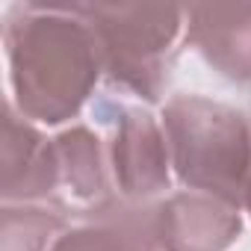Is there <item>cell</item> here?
<instances>
[{
    "label": "cell",
    "mask_w": 251,
    "mask_h": 251,
    "mask_svg": "<svg viewBox=\"0 0 251 251\" xmlns=\"http://www.w3.org/2000/svg\"><path fill=\"white\" fill-rule=\"evenodd\" d=\"M12 103L27 121H71L95 92L103 62L80 3H18L3 18Z\"/></svg>",
    "instance_id": "1"
},
{
    "label": "cell",
    "mask_w": 251,
    "mask_h": 251,
    "mask_svg": "<svg viewBox=\"0 0 251 251\" xmlns=\"http://www.w3.org/2000/svg\"><path fill=\"white\" fill-rule=\"evenodd\" d=\"M172 172L192 189L242 210L251 172V112L204 95H175L163 106Z\"/></svg>",
    "instance_id": "2"
},
{
    "label": "cell",
    "mask_w": 251,
    "mask_h": 251,
    "mask_svg": "<svg viewBox=\"0 0 251 251\" xmlns=\"http://www.w3.org/2000/svg\"><path fill=\"white\" fill-rule=\"evenodd\" d=\"M80 12L98 39L109 83L148 103L160 100L177 56V39L186 33V6L80 3Z\"/></svg>",
    "instance_id": "3"
},
{
    "label": "cell",
    "mask_w": 251,
    "mask_h": 251,
    "mask_svg": "<svg viewBox=\"0 0 251 251\" xmlns=\"http://www.w3.org/2000/svg\"><path fill=\"white\" fill-rule=\"evenodd\" d=\"M109 121L106 157L118 198L154 204L172 183V154L163 124L142 106L109 103L100 109Z\"/></svg>",
    "instance_id": "4"
},
{
    "label": "cell",
    "mask_w": 251,
    "mask_h": 251,
    "mask_svg": "<svg viewBox=\"0 0 251 251\" xmlns=\"http://www.w3.org/2000/svg\"><path fill=\"white\" fill-rule=\"evenodd\" d=\"M242 233V210L204 192H175L154 207L157 251H227Z\"/></svg>",
    "instance_id": "5"
},
{
    "label": "cell",
    "mask_w": 251,
    "mask_h": 251,
    "mask_svg": "<svg viewBox=\"0 0 251 251\" xmlns=\"http://www.w3.org/2000/svg\"><path fill=\"white\" fill-rule=\"evenodd\" d=\"M59 195V166L53 139H45L33 124L3 103V142H0V198L3 204H39Z\"/></svg>",
    "instance_id": "6"
},
{
    "label": "cell",
    "mask_w": 251,
    "mask_h": 251,
    "mask_svg": "<svg viewBox=\"0 0 251 251\" xmlns=\"http://www.w3.org/2000/svg\"><path fill=\"white\" fill-rule=\"evenodd\" d=\"M183 42L227 83L251 86V3L186 6Z\"/></svg>",
    "instance_id": "7"
},
{
    "label": "cell",
    "mask_w": 251,
    "mask_h": 251,
    "mask_svg": "<svg viewBox=\"0 0 251 251\" xmlns=\"http://www.w3.org/2000/svg\"><path fill=\"white\" fill-rule=\"evenodd\" d=\"M154 207L112 195L109 201L83 210L77 225H68L50 251H157Z\"/></svg>",
    "instance_id": "8"
},
{
    "label": "cell",
    "mask_w": 251,
    "mask_h": 251,
    "mask_svg": "<svg viewBox=\"0 0 251 251\" xmlns=\"http://www.w3.org/2000/svg\"><path fill=\"white\" fill-rule=\"evenodd\" d=\"M56 166H59V192H65L68 204H77L80 213L92 210L115 195L109 157L103 139L77 124L53 136Z\"/></svg>",
    "instance_id": "9"
},
{
    "label": "cell",
    "mask_w": 251,
    "mask_h": 251,
    "mask_svg": "<svg viewBox=\"0 0 251 251\" xmlns=\"http://www.w3.org/2000/svg\"><path fill=\"white\" fill-rule=\"evenodd\" d=\"M68 227L62 207L48 204H3L0 213V251H50Z\"/></svg>",
    "instance_id": "10"
}]
</instances>
